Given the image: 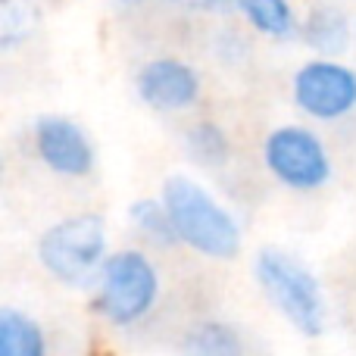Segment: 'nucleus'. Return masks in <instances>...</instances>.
Returning a JSON list of instances; mask_svg holds the SVG:
<instances>
[{
  "label": "nucleus",
  "mask_w": 356,
  "mask_h": 356,
  "mask_svg": "<svg viewBox=\"0 0 356 356\" xmlns=\"http://www.w3.org/2000/svg\"><path fill=\"white\" fill-rule=\"evenodd\" d=\"M163 203H166L169 216H172L178 241H184L197 253L213 257V259L238 257V250H241L238 222L194 178H188V175L166 178V184H163Z\"/></svg>",
  "instance_id": "1"
},
{
  "label": "nucleus",
  "mask_w": 356,
  "mask_h": 356,
  "mask_svg": "<svg viewBox=\"0 0 356 356\" xmlns=\"http://www.w3.org/2000/svg\"><path fill=\"white\" fill-rule=\"evenodd\" d=\"M257 278L272 307L300 334L319 338L325 332V300H322L319 282L300 259L275 247H266L257 257Z\"/></svg>",
  "instance_id": "2"
},
{
  "label": "nucleus",
  "mask_w": 356,
  "mask_h": 356,
  "mask_svg": "<svg viewBox=\"0 0 356 356\" xmlns=\"http://www.w3.org/2000/svg\"><path fill=\"white\" fill-rule=\"evenodd\" d=\"M38 259L54 278L81 284L106 263V228L94 213L69 216L50 225L38 241Z\"/></svg>",
  "instance_id": "3"
},
{
  "label": "nucleus",
  "mask_w": 356,
  "mask_h": 356,
  "mask_svg": "<svg viewBox=\"0 0 356 356\" xmlns=\"http://www.w3.org/2000/svg\"><path fill=\"white\" fill-rule=\"evenodd\" d=\"M156 291H160V278L154 263L138 250H119L106 257L100 269L97 309L113 325H131L150 313V307L156 303Z\"/></svg>",
  "instance_id": "4"
},
{
  "label": "nucleus",
  "mask_w": 356,
  "mask_h": 356,
  "mask_svg": "<svg viewBox=\"0 0 356 356\" xmlns=\"http://www.w3.org/2000/svg\"><path fill=\"white\" fill-rule=\"evenodd\" d=\"M266 166L282 184L294 191H316L332 175L325 144L300 125H282L266 138Z\"/></svg>",
  "instance_id": "5"
},
{
  "label": "nucleus",
  "mask_w": 356,
  "mask_h": 356,
  "mask_svg": "<svg viewBox=\"0 0 356 356\" xmlns=\"http://www.w3.org/2000/svg\"><path fill=\"white\" fill-rule=\"evenodd\" d=\"M294 104L313 119H341L356 106V72L334 60H313L294 75Z\"/></svg>",
  "instance_id": "6"
},
{
  "label": "nucleus",
  "mask_w": 356,
  "mask_h": 356,
  "mask_svg": "<svg viewBox=\"0 0 356 356\" xmlns=\"http://www.w3.org/2000/svg\"><path fill=\"white\" fill-rule=\"evenodd\" d=\"M35 147L44 166L60 175H88L94 169V147L88 135L66 116H41L35 122Z\"/></svg>",
  "instance_id": "7"
},
{
  "label": "nucleus",
  "mask_w": 356,
  "mask_h": 356,
  "mask_svg": "<svg viewBox=\"0 0 356 356\" xmlns=\"http://www.w3.org/2000/svg\"><path fill=\"white\" fill-rule=\"evenodd\" d=\"M138 94L154 110H184L200 94V79L181 60H150L138 72Z\"/></svg>",
  "instance_id": "8"
},
{
  "label": "nucleus",
  "mask_w": 356,
  "mask_h": 356,
  "mask_svg": "<svg viewBox=\"0 0 356 356\" xmlns=\"http://www.w3.org/2000/svg\"><path fill=\"white\" fill-rule=\"evenodd\" d=\"M0 356H47L44 332L31 316L19 309H0Z\"/></svg>",
  "instance_id": "9"
},
{
  "label": "nucleus",
  "mask_w": 356,
  "mask_h": 356,
  "mask_svg": "<svg viewBox=\"0 0 356 356\" xmlns=\"http://www.w3.org/2000/svg\"><path fill=\"white\" fill-rule=\"evenodd\" d=\"M300 31H303V41L313 50L334 56V54H344L347 38H350V22H347V16L338 6H319V10H313L307 16Z\"/></svg>",
  "instance_id": "10"
},
{
  "label": "nucleus",
  "mask_w": 356,
  "mask_h": 356,
  "mask_svg": "<svg viewBox=\"0 0 356 356\" xmlns=\"http://www.w3.org/2000/svg\"><path fill=\"white\" fill-rule=\"evenodd\" d=\"M181 356H247L244 341L225 322H203L184 338Z\"/></svg>",
  "instance_id": "11"
},
{
  "label": "nucleus",
  "mask_w": 356,
  "mask_h": 356,
  "mask_svg": "<svg viewBox=\"0 0 356 356\" xmlns=\"http://www.w3.org/2000/svg\"><path fill=\"white\" fill-rule=\"evenodd\" d=\"M244 19L257 31L269 38H291L297 31V19L288 0H234Z\"/></svg>",
  "instance_id": "12"
},
{
  "label": "nucleus",
  "mask_w": 356,
  "mask_h": 356,
  "mask_svg": "<svg viewBox=\"0 0 356 356\" xmlns=\"http://www.w3.org/2000/svg\"><path fill=\"white\" fill-rule=\"evenodd\" d=\"M184 147H188L191 160H194L197 166L213 169L228 160V138L216 122H197L194 129L188 131V138H184Z\"/></svg>",
  "instance_id": "13"
},
{
  "label": "nucleus",
  "mask_w": 356,
  "mask_h": 356,
  "mask_svg": "<svg viewBox=\"0 0 356 356\" xmlns=\"http://www.w3.org/2000/svg\"><path fill=\"white\" fill-rule=\"evenodd\" d=\"M131 222H135L144 238H150L154 244L166 247V244H172V241H178L172 216H169L163 200H135V207H131Z\"/></svg>",
  "instance_id": "14"
},
{
  "label": "nucleus",
  "mask_w": 356,
  "mask_h": 356,
  "mask_svg": "<svg viewBox=\"0 0 356 356\" xmlns=\"http://www.w3.org/2000/svg\"><path fill=\"white\" fill-rule=\"evenodd\" d=\"M200 3H209V6H216V3H225V0H200Z\"/></svg>",
  "instance_id": "15"
},
{
  "label": "nucleus",
  "mask_w": 356,
  "mask_h": 356,
  "mask_svg": "<svg viewBox=\"0 0 356 356\" xmlns=\"http://www.w3.org/2000/svg\"><path fill=\"white\" fill-rule=\"evenodd\" d=\"M119 3H138V0H119Z\"/></svg>",
  "instance_id": "16"
}]
</instances>
